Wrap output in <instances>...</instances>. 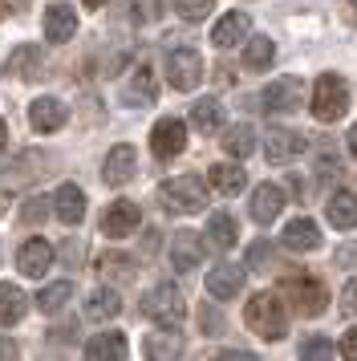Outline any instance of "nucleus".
I'll return each mask as SVG.
<instances>
[{
	"label": "nucleus",
	"instance_id": "obj_14",
	"mask_svg": "<svg viewBox=\"0 0 357 361\" xmlns=\"http://www.w3.org/2000/svg\"><path fill=\"white\" fill-rule=\"evenodd\" d=\"M305 134L296 130H284V126H276V130H268V142H264V154H268V163H292L301 150H305Z\"/></svg>",
	"mask_w": 357,
	"mask_h": 361
},
{
	"label": "nucleus",
	"instance_id": "obj_33",
	"mask_svg": "<svg viewBox=\"0 0 357 361\" xmlns=\"http://www.w3.org/2000/svg\"><path fill=\"white\" fill-rule=\"evenodd\" d=\"M146 357H155V361L183 357V341L175 337V329H171V333H167V329H159V333H150V337H146Z\"/></svg>",
	"mask_w": 357,
	"mask_h": 361
},
{
	"label": "nucleus",
	"instance_id": "obj_39",
	"mask_svg": "<svg viewBox=\"0 0 357 361\" xmlns=\"http://www.w3.org/2000/svg\"><path fill=\"white\" fill-rule=\"evenodd\" d=\"M341 309L357 312V280H349V284H345V293H341Z\"/></svg>",
	"mask_w": 357,
	"mask_h": 361
},
{
	"label": "nucleus",
	"instance_id": "obj_12",
	"mask_svg": "<svg viewBox=\"0 0 357 361\" xmlns=\"http://www.w3.org/2000/svg\"><path fill=\"white\" fill-rule=\"evenodd\" d=\"M134 171H138V154H134V147H114L110 154H106V163H102V179L110 183V187H126L130 179H134Z\"/></svg>",
	"mask_w": 357,
	"mask_h": 361
},
{
	"label": "nucleus",
	"instance_id": "obj_17",
	"mask_svg": "<svg viewBox=\"0 0 357 361\" xmlns=\"http://www.w3.org/2000/svg\"><path fill=\"white\" fill-rule=\"evenodd\" d=\"M207 293L215 300H236L243 293V268L236 264H219V268H211L207 272Z\"/></svg>",
	"mask_w": 357,
	"mask_h": 361
},
{
	"label": "nucleus",
	"instance_id": "obj_45",
	"mask_svg": "<svg viewBox=\"0 0 357 361\" xmlns=\"http://www.w3.org/2000/svg\"><path fill=\"white\" fill-rule=\"evenodd\" d=\"M4 142H8V126H4V122H0V147H4Z\"/></svg>",
	"mask_w": 357,
	"mask_h": 361
},
{
	"label": "nucleus",
	"instance_id": "obj_21",
	"mask_svg": "<svg viewBox=\"0 0 357 361\" xmlns=\"http://www.w3.org/2000/svg\"><path fill=\"white\" fill-rule=\"evenodd\" d=\"M284 247H292V252H317L321 247V228L308 219V215H301V219H292L289 228H284Z\"/></svg>",
	"mask_w": 357,
	"mask_h": 361
},
{
	"label": "nucleus",
	"instance_id": "obj_30",
	"mask_svg": "<svg viewBox=\"0 0 357 361\" xmlns=\"http://www.w3.org/2000/svg\"><path fill=\"white\" fill-rule=\"evenodd\" d=\"M29 312V296L16 284H0V325H16Z\"/></svg>",
	"mask_w": 357,
	"mask_h": 361
},
{
	"label": "nucleus",
	"instance_id": "obj_29",
	"mask_svg": "<svg viewBox=\"0 0 357 361\" xmlns=\"http://www.w3.org/2000/svg\"><path fill=\"white\" fill-rule=\"evenodd\" d=\"M191 126L203 130V134H215L219 126H224V106H219L215 98H199L191 106Z\"/></svg>",
	"mask_w": 357,
	"mask_h": 361
},
{
	"label": "nucleus",
	"instance_id": "obj_40",
	"mask_svg": "<svg viewBox=\"0 0 357 361\" xmlns=\"http://www.w3.org/2000/svg\"><path fill=\"white\" fill-rule=\"evenodd\" d=\"M341 353H345L349 361H357V325L345 333V341H341Z\"/></svg>",
	"mask_w": 357,
	"mask_h": 361
},
{
	"label": "nucleus",
	"instance_id": "obj_43",
	"mask_svg": "<svg viewBox=\"0 0 357 361\" xmlns=\"http://www.w3.org/2000/svg\"><path fill=\"white\" fill-rule=\"evenodd\" d=\"M345 147H349V154H353V159H357V126H353V130H349V138H345Z\"/></svg>",
	"mask_w": 357,
	"mask_h": 361
},
{
	"label": "nucleus",
	"instance_id": "obj_25",
	"mask_svg": "<svg viewBox=\"0 0 357 361\" xmlns=\"http://www.w3.org/2000/svg\"><path fill=\"white\" fill-rule=\"evenodd\" d=\"M207 183L219 191V195H240L243 187H248V175H243L236 163H215L207 171Z\"/></svg>",
	"mask_w": 357,
	"mask_h": 361
},
{
	"label": "nucleus",
	"instance_id": "obj_11",
	"mask_svg": "<svg viewBox=\"0 0 357 361\" xmlns=\"http://www.w3.org/2000/svg\"><path fill=\"white\" fill-rule=\"evenodd\" d=\"M49 203H53V215L61 224H69V228H78L81 219H85V191H81L78 183H61L57 195L49 199Z\"/></svg>",
	"mask_w": 357,
	"mask_h": 361
},
{
	"label": "nucleus",
	"instance_id": "obj_23",
	"mask_svg": "<svg viewBox=\"0 0 357 361\" xmlns=\"http://www.w3.org/2000/svg\"><path fill=\"white\" fill-rule=\"evenodd\" d=\"M325 215H329V224L341 231L357 228V195L353 191H333V199L325 203Z\"/></svg>",
	"mask_w": 357,
	"mask_h": 361
},
{
	"label": "nucleus",
	"instance_id": "obj_22",
	"mask_svg": "<svg viewBox=\"0 0 357 361\" xmlns=\"http://www.w3.org/2000/svg\"><path fill=\"white\" fill-rule=\"evenodd\" d=\"M41 45H16L13 53H8V61H4V73H13V78H41Z\"/></svg>",
	"mask_w": 357,
	"mask_h": 361
},
{
	"label": "nucleus",
	"instance_id": "obj_24",
	"mask_svg": "<svg viewBox=\"0 0 357 361\" xmlns=\"http://www.w3.org/2000/svg\"><path fill=\"white\" fill-rule=\"evenodd\" d=\"M126 353H130V345L122 333H97L85 345V357H94V361H122Z\"/></svg>",
	"mask_w": 357,
	"mask_h": 361
},
{
	"label": "nucleus",
	"instance_id": "obj_38",
	"mask_svg": "<svg viewBox=\"0 0 357 361\" xmlns=\"http://www.w3.org/2000/svg\"><path fill=\"white\" fill-rule=\"evenodd\" d=\"M264 264H272V247H268V240H260V244H252V252H248V268H264Z\"/></svg>",
	"mask_w": 357,
	"mask_h": 361
},
{
	"label": "nucleus",
	"instance_id": "obj_28",
	"mask_svg": "<svg viewBox=\"0 0 357 361\" xmlns=\"http://www.w3.org/2000/svg\"><path fill=\"white\" fill-rule=\"evenodd\" d=\"M276 61V41L272 37H248V41H243V66L248 69H268Z\"/></svg>",
	"mask_w": 357,
	"mask_h": 361
},
{
	"label": "nucleus",
	"instance_id": "obj_15",
	"mask_svg": "<svg viewBox=\"0 0 357 361\" xmlns=\"http://www.w3.org/2000/svg\"><path fill=\"white\" fill-rule=\"evenodd\" d=\"M16 268H20L25 276L41 280L49 268H53V247H49L45 240H25L20 252H16Z\"/></svg>",
	"mask_w": 357,
	"mask_h": 361
},
{
	"label": "nucleus",
	"instance_id": "obj_44",
	"mask_svg": "<svg viewBox=\"0 0 357 361\" xmlns=\"http://www.w3.org/2000/svg\"><path fill=\"white\" fill-rule=\"evenodd\" d=\"M8 203H13V195H8V191H0V215L8 212Z\"/></svg>",
	"mask_w": 357,
	"mask_h": 361
},
{
	"label": "nucleus",
	"instance_id": "obj_20",
	"mask_svg": "<svg viewBox=\"0 0 357 361\" xmlns=\"http://www.w3.org/2000/svg\"><path fill=\"white\" fill-rule=\"evenodd\" d=\"M65 118H69V110H65V106H61L57 98H37V102L29 106V122H32V130H41V134L61 130Z\"/></svg>",
	"mask_w": 357,
	"mask_h": 361
},
{
	"label": "nucleus",
	"instance_id": "obj_8",
	"mask_svg": "<svg viewBox=\"0 0 357 361\" xmlns=\"http://www.w3.org/2000/svg\"><path fill=\"white\" fill-rule=\"evenodd\" d=\"M138 224H143V212H138L134 199H114L110 207L102 212V235H114V240L130 235Z\"/></svg>",
	"mask_w": 357,
	"mask_h": 361
},
{
	"label": "nucleus",
	"instance_id": "obj_5",
	"mask_svg": "<svg viewBox=\"0 0 357 361\" xmlns=\"http://www.w3.org/2000/svg\"><path fill=\"white\" fill-rule=\"evenodd\" d=\"M280 293L292 300V309L301 312V317H321L325 309H329V293H325V284L317 276H284V284H280Z\"/></svg>",
	"mask_w": 357,
	"mask_h": 361
},
{
	"label": "nucleus",
	"instance_id": "obj_7",
	"mask_svg": "<svg viewBox=\"0 0 357 361\" xmlns=\"http://www.w3.org/2000/svg\"><path fill=\"white\" fill-rule=\"evenodd\" d=\"M167 78L175 90H195V85L203 82V57L195 49H171L167 53Z\"/></svg>",
	"mask_w": 357,
	"mask_h": 361
},
{
	"label": "nucleus",
	"instance_id": "obj_31",
	"mask_svg": "<svg viewBox=\"0 0 357 361\" xmlns=\"http://www.w3.org/2000/svg\"><path fill=\"white\" fill-rule=\"evenodd\" d=\"M69 296H73V284L69 280H57V284H49L37 293V309L45 312V317H57V312L69 305Z\"/></svg>",
	"mask_w": 357,
	"mask_h": 361
},
{
	"label": "nucleus",
	"instance_id": "obj_35",
	"mask_svg": "<svg viewBox=\"0 0 357 361\" xmlns=\"http://www.w3.org/2000/svg\"><path fill=\"white\" fill-rule=\"evenodd\" d=\"M102 272L126 280V276H134V260H130V256H118V252H110V256H102Z\"/></svg>",
	"mask_w": 357,
	"mask_h": 361
},
{
	"label": "nucleus",
	"instance_id": "obj_27",
	"mask_svg": "<svg viewBox=\"0 0 357 361\" xmlns=\"http://www.w3.org/2000/svg\"><path fill=\"white\" fill-rule=\"evenodd\" d=\"M219 142H224V150L231 154V159H248V154L256 150V130H252L248 122H236V126H227L224 130Z\"/></svg>",
	"mask_w": 357,
	"mask_h": 361
},
{
	"label": "nucleus",
	"instance_id": "obj_10",
	"mask_svg": "<svg viewBox=\"0 0 357 361\" xmlns=\"http://www.w3.org/2000/svg\"><path fill=\"white\" fill-rule=\"evenodd\" d=\"M260 102H264V110H272V114H289V110L301 106V82H296V78H276V82L264 85Z\"/></svg>",
	"mask_w": 357,
	"mask_h": 361
},
{
	"label": "nucleus",
	"instance_id": "obj_4",
	"mask_svg": "<svg viewBox=\"0 0 357 361\" xmlns=\"http://www.w3.org/2000/svg\"><path fill=\"white\" fill-rule=\"evenodd\" d=\"M143 312L159 329H178L183 317H187V300H183V293H178L175 284H159V288H150L143 296Z\"/></svg>",
	"mask_w": 357,
	"mask_h": 361
},
{
	"label": "nucleus",
	"instance_id": "obj_6",
	"mask_svg": "<svg viewBox=\"0 0 357 361\" xmlns=\"http://www.w3.org/2000/svg\"><path fill=\"white\" fill-rule=\"evenodd\" d=\"M150 150L159 163H171L187 150V122L183 118H159L155 130H150Z\"/></svg>",
	"mask_w": 357,
	"mask_h": 361
},
{
	"label": "nucleus",
	"instance_id": "obj_16",
	"mask_svg": "<svg viewBox=\"0 0 357 361\" xmlns=\"http://www.w3.org/2000/svg\"><path fill=\"white\" fill-rule=\"evenodd\" d=\"M73 33H78V13H73V4H49L45 8V37L49 41H57V45H65V41H73Z\"/></svg>",
	"mask_w": 357,
	"mask_h": 361
},
{
	"label": "nucleus",
	"instance_id": "obj_42",
	"mask_svg": "<svg viewBox=\"0 0 357 361\" xmlns=\"http://www.w3.org/2000/svg\"><path fill=\"white\" fill-rule=\"evenodd\" d=\"M16 353H20V349H16L13 337H0V361H13Z\"/></svg>",
	"mask_w": 357,
	"mask_h": 361
},
{
	"label": "nucleus",
	"instance_id": "obj_1",
	"mask_svg": "<svg viewBox=\"0 0 357 361\" xmlns=\"http://www.w3.org/2000/svg\"><path fill=\"white\" fill-rule=\"evenodd\" d=\"M243 321L248 329L264 337V341H280L284 333H289V312H284V300L276 293H256L248 300V309H243Z\"/></svg>",
	"mask_w": 357,
	"mask_h": 361
},
{
	"label": "nucleus",
	"instance_id": "obj_18",
	"mask_svg": "<svg viewBox=\"0 0 357 361\" xmlns=\"http://www.w3.org/2000/svg\"><path fill=\"white\" fill-rule=\"evenodd\" d=\"M248 33H252V17H248V13H227V17L211 29V45H215V49H231V45L248 41Z\"/></svg>",
	"mask_w": 357,
	"mask_h": 361
},
{
	"label": "nucleus",
	"instance_id": "obj_9",
	"mask_svg": "<svg viewBox=\"0 0 357 361\" xmlns=\"http://www.w3.org/2000/svg\"><path fill=\"white\" fill-rule=\"evenodd\" d=\"M122 102L126 106H155L159 102V78H155V69L150 66H138L134 73H130V82L122 85Z\"/></svg>",
	"mask_w": 357,
	"mask_h": 361
},
{
	"label": "nucleus",
	"instance_id": "obj_13",
	"mask_svg": "<svg viewBox=\"0 0 357 361\" xmlns=\"http://www.w3.org/2000/svg\"><path fill=\"white\" fill-rule=\"evenodd\" d=\"M171 264L178 272H195L203 264V240L199 231H175L171 235Z\"/></svg>",
	"mask_w": 357,
	"mask_h": 361
},
{
	"label": "nucleus",
	"instance_id": "obj_3",
	"mask_svg": "<svg viewBox=\"0 0 357 361\" xmlns=\"http://www.w3.org/2000/svg\"><path fill=\"white\" fill-rule=\"evenodd\" d=\"M349 110V85L337 73H321L313 85V118L317 122H337Z\"/></svg>",
	"mask_w": 357,
	"mask_h": 361
},
{
	"label": "nucleus",
	"instance_id": "obj_46",
	"mask_svg": "<svg viewBox=\"0 0 357 361\" xmlns=\"http://www.w3.org/2000/svg\"><path fill=\"white\" fill-rule=\"evenodd\" d=\"M81 4H90V8H102V4H106V0H81Z\"/></svg>",
	"mask_w": 357,
	"mask_h": 361
},
{
	"label": "nucleus",
	"instance_id": "obj_41",
	"mask_svg": "<svg viewBox=\"0 0 357 361\" xmlns=\"http://www.w3.org/2000/svg\"><path fill=\"white\" fill-rule=\"evenodd\" d=\"M199 325L215 333V329H219V312H215V309H199Z\"/></svg>",
	"mask_w": 357,
	"mask_h": 361
},
{
	"label": "nucleus",
	"instance_id": "obj_47",
	"mask_svg": "<svg viewBox=\"0 0 357 361\" xmlns=\"http://www.w3.org/2000/svg\"><path fill=\"white\" fill-rule=\"evenodd\" d=\"M353 8H357V0H353Z\"/></svg>",
	"mask_w": 357,
	"mask_h": 361
},
{
	"label": "nucleus",
	"instance_id": "obj_32",
	"mask_svg": "<svg viewBox=\"0 0 357 361\" xmlns=\"http://www.w3.org/2000/svg\"><path fill=\"white\" fill-rule=\"evenodd\" d=\"M207 235H211V244L219 247V252H227V247H236V235H240V228H236V219L227 212H215L207 219Z\"/></svg>",
	"mask_w": 357,
	"mask_h": 361
},
{
	"label": "nucleus",
	"instance_id": "obj_36",
	"mask_svg": "<svg viewBox=\"0 0 357 361\" xmlns=\"http://www.w3.org/2000/svg\"><path fill=\"white\" fill-rule=\"evenodd\" d=\"M333 353H337V349H333L329 337H308V341H301V357L321 361V357H333Z\"/></svg>",
	"mask_w": 357,
	"mask_h": 361
},
{
	"label": "nucleus",
	"instance_id": "obj_2",
	"mask_svg": "<svg viewBox=\"0 0 357 361\" xmlns=\"http://www.w3.org/2000/svg\"><path fill=\"white\" fill-rule=\"evenodd\" d=\"M159 199L167 212L175 215H199L207 207V187L199 175H178V179H167L159 187Z\"/></svg>",
	"mask_w": 357,
	"mask_h": 361
},
{
	"label": "nucleus",
	"instance_id": "obj_19",
	"mask_svg": "<svg viewBox=\"0 0 357 361\" xmlns=\"http://www.w3.org/2000/svg\"><path fill=\"white\" fill-rule=\"evenodd\" d=\"M280 212H284V191L276 183H260L256 191H252V219L268 228Z\"/></svg>",
	"mask_w": 357,
	"mask_h": 361
},
{
	"label": "nucleus",
	"instance_id": "obj_26",
	"mask_svg": "<svg viewBox=\"0 0 357 361\" xmlns=\"http://www.w3.org/2000/svg\"><path fill=\"white\" fill-rule=\"evenodd\" d=\"M118 312H122V296L114 288H94L90 300H85V317L90 321H114Z\"/></svg>",
	"mask_w": 357,
	"mask_h": 361
},
{
	"label": "nucleus",
	"instance_id": "obj_37",
	"mask_svg": "<svg viewBox=\"0 0 357 361\" xmlns=\"http://www.w3.org/2000/svg\"><path fill=\"white\" fill-rule=\"evenodd\" d=\"M25 224H37V219H45L49 215V199L45 195H32V199H25Z\"/></svg>",
	"mask_w": 357,
	"mask_h": 361
},
{
	"label": "nucleus",
	"instance_id": "obj_34",
	"mask_svg": "<svg viewBox=\"0 0 357 361\" xmlns=\"http://www.w3.org/2000/svg\"><path fill=\"white\" fill-rule=\"evenodd\" d=\"M211 8H215V0H175V13H178L183 20H191V25L207 20Z\"/></svg>",
	"mask_w": 357,
	"mask_h": 361
}]
</instances>
